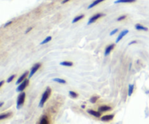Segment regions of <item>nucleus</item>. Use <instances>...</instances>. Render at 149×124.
<instances>
[{
  "mask_svg": "<svg viewBox=\"0 0 149 124\" xmlns=\"http://www.w3.org/2000/svg\"><path fill=\"white\" fill-rule=\"evenodd\" d=\"M128 32H129V30H127V29H125V30L122 31V32L119 34V36L117 37V39H116V43H118V42H119V41H120L121 39H122V38L125 36V35H127V34Z\"/></svg>",
  "mask_w": 149,
  "mask_h": 124,
  "instance_id": "423d86ee",
  "label": "nucleus"
},
{
  "mask_svg": "<svg viewBox=\"0 0 149 124\" xmlns=\"http://www.w3.org/2000/svg\"><path fill=\"white\" fill-rule=\"evenodd\" d=\"M126 17H127L126 15L120 16V17H119V18H117V20H118V21H121V20H124V19L126 18Z\"/></svg>",
  "mask_w": 149,
  "mask_h": 124,
  "instance_id": "393cba45",
  "label": "nucleus"
},
{
  "mask_svg": "<svg viewBox=\"0 0 149 124\" xmlns=\"http://www.w3.org/2000/svg\"><path fill=\"white\" fill-rule=\"evenodd\" d=\"M69 95L71 98H77L78 96V94L77 93H75V92L72 91V90H70Z\"/></svg>",
  "mask_w": 149,
  "mask_h": 124,
  "instance_id": "5701e85b",
  "label": "nucleus"
},
{
  "mask_svg": "<svg viewBox=\"0 0 149 124\" xmlns=\"http://www.w3.org/2000/svg\"><path fill=\"white\" fill-rule=\"evenodd\" d=\"M105 1V0H95V1H93V2L92 3V4H90V6H89L88 9L93 8V7H95V6H96V5H97V4H100V2H102V1Z\"/></svg>",
  "mask_w": 149,
  "mask_h": 124,
  "instance_id": "ddd939ff",
  "label": "nucleus"
},
{
  "mask_svg": "<svg viewBox=\"0 0 149 124\" xmlns=\"http://www.w3.org/2000/svg\"><path fill=\"white\" fill-rule=\"evenodd\" d=\"M118 31H119V29H113V30L112 31V32H111V33H110V35H111V36H112V35L115 34H116V32H118Z\"/></svg>",
  "mask_w": 149,
  "mask_h": 124,
  "instance_id": "a878e982",
  "label": "nucleus"
},
{
  "mask_svg": "<svg viewBox=\"0 0 149 124\" xmlns=\"http://www.w3.org/2000/svg\"><path fill=\"white\" fill-rule=\"evenodd\" d=\"M61 66H64V67H72L73 63L71 61H63V62H61Z\"/></svg>",
  "mask_w": 149,
  "mask_h": 124,
  "instance_id": "2eb2a0df",
  "label": "nucleus"
},
{
  "mask_svg": "<svg viewBox=\"0 0 149 124\" xmlns=\"http://www.w3.org/2000/svg\"><path fill=\"white\" fill-rule=\"evenodd\" d=\"M99 98H100V97H99V96H93V97H91V99H90V102H91V103H93V104L96 103V102H97V99H98Z\"/></svg>",
  "mask_w": 149,
  "mask_h": 124,
  "instance_id": "4be33fe9",
  "label": "nucleus"
},
{
  "mask_svg": "<svg viewBox=\"0 0 149 124\" xmlns=\"http://www.w3.org/2000/svg\"><path fill=\"white\" fill-rule=\"evenodd\" d=\"M135 29H137V30H141V31H148V28L147 27H145V26H142V25L139 24V23H138V24L135 25Z\"/></svg>",
  "mask_w": 149,
  "mask_h": 124,
  "instance_id": "f8f14e48",
  "label": "nucleus"
},
{
  "mask_svg": "<svg viewBox=\"0 0 149 124\" xmlns=\"http://www.w3.org/2000/svg\"><path fill=\"white\" fill-rule=\"evenodd\" d=\"M2 105H3V102H1V104H0V106H2Z\"/></svg>",
  "mask_w": 149,
  "mask_h": 124,
  "instance_id": "473e14b6",
  "label": "nucleus"
},
{
  "mask_svg": "<svg viewBox=\"0 0 149 124\" xmlns=\"http://www.w3.org/2000/svg\"><path fill=\"white\" fill-rule=\"evenodd\" d=\"M31 29H32V27H31V28H29V29H28L27 30H26V33H28V32H30V31L31 30Z\"/></svg>",
  "mask_w": 149,
  "mask_h": 124,
  "instance_id": "c756f323",
  "label": "nucleus"
},
{
  "mask_svg": "<svg viewBox=\"0 0 149 124\" xmlns=\"http://www.w3.org/2000/svg\"><path fill=\"white\" fill-rule=\"evenodd\" d=\"M68 1H70V0H63V1H62V4H65V3L68 2Z\"/></svg>",
  "mask_w": 149,
  "mask_h": 124,
  "instance_id": "c85d7f7f",
  "label": "nucleus"
},
{
  "mask_svg": "<svg viewBox=\"0 0 149 124\" xmlns=\"http://www.w3.org/2000/svg\"><path fill=\"white\" fill-rule=\"evenodd\" d=\"M25 98H26V93L25 92H21L20 94L18 95V97L17 99V108L20 109L22 106H23V103L25 102Z\"/></svg>",
  "mask_w": 149,
  "mask_h": 124,
  "instance_id": "f03ea898",
  "label": "nucleus"
},
{
  "mask_svg": "<svg viewBox=\"0 0 149 124\" xmlns=\"http://www.w3.org/2000/svg\"><path fill=\"white\" fill-rule=\"evenodd\" d=\"M136 0H117V1H115V4H119V3H132L135 1Z\"/></svg>",
  "mask_w": 149,
  "mask_h": 124,
  "instance_id": "4468645a",
  "label": "nucleus"
},
{
  "mask_svg": "<svg viewBox=\"0 0 149 124\" xmlns=\"http://www.w3.org/2000/svg\"><path fill=\"white\" fill-rule=\"evenodd\" d=\"M84 107H85V106H84V105H82V106H81V108H83V109H84Z\"/></svg>",
  "mask_w": 149,
  "mask_h": 124,
  "instance_id": "2f4dec72",
  "label": "nucleus"
},
{
  "mask_svg": "<svg viewBox=\"0 0 149 124\" xmlns=\"http://www.w3.org/2000/svg\"><path fill=\"white\" fill-rule=\"evenodd\" d=\"M53 81L55 82H57V83H61V84H65V80H63V79H61V78H54Z\"/></svg>",
  "mask_w": 149,
  "mask_h": 124,
  "instance_id": "6ab92c4d",
  "label": "nucleus"
},
{
  "mask_svg": "<svg viewBox=\"0 0 149 124\" xmlns=\"http://www.w3.org/2000/svg\"><path fill=\"white\" fill-rule=\"evenodd\" d=\"M15 74H13V75L10 76V77H9L8 79H7V83H10V82H11V81H13V80L15 78Z\"/></svg>",
  "mask_w": 149,
  "mask_h": 124,
  "instance_id": "b1692460",
  "label": "nucleus"
},
{
  "mask_svg": "<svg viewBox=\"0 0 149 124\" xmlns=\"http://www.w3.org/2000/svg\"><path fill=\"white\" fill-rule=\"evenodd\" d=\"M135 43H137V41H132V42H130L129 45H132V44H135Z\"/></svg>",
  "mask_w": 149,
  "mask_h": 124,
  "instance_id": "cd10ccee",
  "label": "nucleus"
},
{
  "mask_svg": "<svg viewBox=\"0 0 149 124\" xmlns=\"http://www.w3.org/2000/svg\"><path fill=\"white\" fill-rule=\"evenodd\" d=\"M51 91H52V90H51L50 88H49V87L47 88V89L45 90V91L44 92V93L42 94V98H41L40 102H39V107H42V106H44V104H45V102H47V100L49 99V96H50V94H51Z\"/></svg>",
  "mask_w": 149,
  "mask_h": 124,
  "instance_id": "f257e3e1",
  "label": "nucleus"
},
{
  "mask_svg": "<svg viewBox=\"0 0 149 124\" xmlns=\"http://www.w3.org/2000/svg\"><path fill=\"white\" fill-rule=\"evenodd\" d=\"M84 15H81L77 16V17L74 18V20H73L72 23H76V22H77V21H79V20H80L81 18H84Z\"/></svg>",
  "mask_w": 149,
  "mask_h": 124,
  "instance_id": "aec40b11",
  "label": "nucleus"
},
{
  "mask_svg": "<svg viewBox=\"0 0 149 124\" xmlns=\"http://www.w3.org/2000/svg\"><path fill=\"white\" fill-rule=\"evenodd\" d=\"M51 39H52V36H47V38H45V39H44V40L42 41V42H41V44H40V45H44V44H46V43H47V42H49V41L51 40Z\"/></svg>",
  "mask_w": 149,
  "mask_h": 124,
  "instance_id": "412c9836",
  "label": "nucleus"
},
{
  "mask_svg": "<svg viewBox=\"0 0 149 124\" xmlns=\"http://www.w3.org/2000/svg\"><path fill=\"white\" fill-rule=\"evenodd\" d=\"M40 67H41L40 64H36L33 67H32L31 70V72L29 73V79H30L31 77L32 76H33V74L36 72V71H37V70L40 68Z\"/></svg>",
  "mask_w": 149,
  "mask_h": 124,
  "instance_id": "39448f33",
  "label": "nucleus"
},
{
  "mask_svg": "<svg viewBox=\"0 0 149 124\" xmlns=\"http://www.w3.org/2000/svg\"><path fill=\"white\" fill-rule=\"evenodd\" d=\"M87 112H88L90 115H93V116L96 117V118H100V115H101L100 112H97V111H95L93 110V109H88V110H87Z\"/></svg>",
  "mask_w": 149,
  "mask_h": 124,
  "instance_id": "9d476101",
  "label": "nucleus"
},
{
  "mask_svg": "<svg viewBox=\"0 0 149 124\" xmlns=\"http://www.w3.org/2000/svg\"><path fill=\"white\" fill-rule=\"evenodd\" d=\"M103 15H105L102 14V13H97V14L95 15H93V17L90 18V20H89V21H88V23H87V25H90L91 23H94V22H95L97 19L100 18V17H102V16H103Z\"/></svg>",
  "mask_w": 149,
  "mask_h": 124,
  "instance_id": "20e7f679",
  "label": "nucleus"
},
{
  "mask_svg": "<svg viewBox=\"0 0 149 124\" xmlns=\"http://www.w3.org/2000/svg\"><path fill=\"white\" fill-rule=\"evenodd\" d=\"M114 118V115L112 114V115H104V116L101 117V120L102 121H109L113 120V118Z\"/></svg>",
  "mask_w": 149,
  "mask_h": 124,
  "instance_id": "1a4fd4ad",
  "label": "nucleus"
},
{
  "mask_svg": "<svg viewBox=\"0 0 149 124\" xmlns=\"http://www.w3.org/2000/svg\"><path fill=\"white\" fill-rule=\"evenodd\" d=\"M98 110L100 112H107V111L111 110V107L109 106H106V105H103V106H100L98 108Z\"/></svg>",
  "mask_w": 149,
  "mask_h": 124,
  "instance_id": "9b49d317",
  "label": "nucleus"
},
{
  "mask_svg": "<svg viewBox=\"0 0 149 124\" xmlns=\"http://www.w3.org/2000/svg\"><path fill=\"white\" fill-rule=\"evenodd\" d=\"M28 74H29V72H28V71H26V72H25V73H23V74H22V75L20 76V77H19L18 80H17V82H16V85H19V84H20V83H21L22 82H23V80H24L25 79H26V77H27Z\"/></svg>",
  "mask_w": 149,
  "mask_h": 124,
  "instance_id": "6e6552de",
  "label": "nucleus"
},
{
  "mask_svg": "<svg viewBox=\"0 0 149 124\" xmlns=\"http://www.w3.org/2000/svg\"><path fill=\"white\" fill-rule=\"evenodd\" d=\"M128 96H132V93H133V90H134V85H129L128 86Z\"/></svg>",
  "mask_w": 149,
  "mask_h": 124,
  "instance_id": "a211bd4d",
  "label": "nucleus"
},
{
  "mask_svg": "<svg viewBox=\"0 0 149 124\" xmlns=\"http://www.w3.org/2000/svg\"><path fill=\"white\" fill-rule=\"evenodd\" d=\"M11 115H12L11 112H8V113H5V114H1V115H0V120H2L5 119V118H9Z\"/></svg>",
  "mask_w": 149,
  "mask_h": 124,
  "instance_id": "dca6fc26",
  "label": "nucleus"
},
{
  "mask_svg": "<svg viewBox=\"0 0 149 124\" xmlns=\"http://www.w3.org/2000/svg\"><path fill=\"white\" fill-rule=\"evenodd\" d=\"M12 23V21H9V22H7V23H6L5 24H4V27H7V26H8L9 25H10Z\"/></svg>",
  "mask_w": 149,
  "mask_h": 124,
  "instance_id": "bb28decb",
  "label": "nucleus"
},
{
  "mask_svg": "<svg viewBox=\"0 0 149 124\" xmlns=\"http://www.w3.org/2000/svg\"><path fill=\"white\" fill-rule=\"evenodd\" d=\"M29 84V80H28V79H25V80H23L21 83H20V84H19V85L17 86L16 90H17V92L23 91V90H24V89L27 87L28 85Z\"/></svg>",
  "mask_w": 149,
  "mask_h": 124,
  "instance_id": "7ed1b4c3",
  "label": "nucleus"
},
{
  "mask_svg": "<svg viewBox=\"0 0 149 124\" xmlns=\"http://www.w3.org/2000/svg\"><path fill=\"white\" fill-rule=\"evenodd\" d=\"M4 81H3V80H1V83H0V87H1V86H2V85L4 84Z\"/></svg>",
  "mask_w": 149,
  "mask_h": 124,
  "instance_id": "7c9ffc66",
  "label": "nucleus"
},
{
  "mask_svg": "<svg viewBox=\"0 0 149 124\" xmlns=\"http://www.w3.org/2000/svg\"><path fill=\"white\" fill-rule=\"evenodd\" d=\"M115 45L114 44H111V45H109V46L106 47V50H105V56H107V55H109V53H111V51L114 48Z\"/></svg>",
  "mask_w": 149,
  "mask_h": 124,
  "instance_id": "0eeeda50",
  "label": "nucleus"
},
{
  "mask_svg": "<svg viewBox=\"0 0 149 124\" xmlns=\"http://www.w3.org/2000/svg\"><path fill=\"white\" fill-rule=\"evenodd\" d=\"M48 121H47V117L46 115H43L41 118L40 121H39V123L40 124H46L47 123Z\"/></svg>",
  "mask_w": 149,
  "mask_h": 124,
  "instance_id": "f3484780",
  "label": "nucleus"
}]
</instances>
